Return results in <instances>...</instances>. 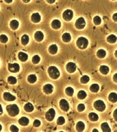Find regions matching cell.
Here are the masks:
<instances>
[{
    "mask_svg": "<svg viewBox=\"0 0 117 132\" xmlns=\"http://www.w3.org/2000/svg\"><path fill=\"white\" fill-rule=\"evenodd\" d=\"M100 71L101 74H103V75H107L108 74V72L110 71V68L108 67L107 65H101L100 67Z\"/></svg>",
    "mask_w": 117,
    "mask_h": 132,
    "instance_id": "28",
    "label": "cell"
},
{
    "mask_svg": "<svg viewBox=\"0 0 117 132\" xmlns=\"http://www.w3.org/2000/svg\"><path fill=\"white\" fill-rule=\"evenodd\" d=\"M112 18V20H113L114 22H117V12L115 13L114 14H113Z\"/></svg>",
    "mask_w": 117,
    "mask_h": 132,
    "instance_id": "44",
    "label": "cell"
},
{
    "mask_svg": "<svg viewBox=\"0 0 117 132\" xmlns=\"http://www.w3.org/2000/svg\"><path fill=\"white\" fill-rule=\"evenodd\" d=\"M65 92L67 95L69 96H72L74 94V89L71 87H68L66 88Z\"/></svg>",
    "mask_w": 117,
    "mask_h": 132,
    "instance_id": "33",
    "label": "cell"
},
{
    "mask_svg": "<svg viewBox=\"0 0 117 132\" xmlns=\"http://www.w3.org/2000/svg\"><path fill=\"white\" fill-rule=\"evenodd\" d=\"M3 98L4 100L8 101V102L14 101L16 100V96L12 95L10 92H4L3 94Z\"/></svg>",
    "mask_w": 117,
    "mask_h": 132,
    "instance_id": "14",
    "label": "cell"
},
{
    "mask_svg": "<svg viewBox=\"0 0 117 132\" xmlns=\"http://www.w3.org/2000/svg\"><path fill=\"white\" fill-rule=\"evenodd\" d=\"M2 129H3V127H2V125L0 124V131L2 130Z\"/></svg>",
    "mask_w": 117,
    "mask_h": 132,
    "instance_id": "52",
    "label": "cell"
},
{
    "mask_svg": "<svg viewBox=\"0 0 117 132\" xmlns=\"http://www.w3.org/2000/svg\"><path fill=\"white\" fill-rule=\"evenodd\" d=\"M18 57L22 62H25L28 59V55L25 52H19L18 54Z\"/></svg>",
    "mask_w": 117,
    "mask_h": 132,
    "instance_id": "16",
    "label": "cell"
},
{
    "mask_svg": "<svg viewBox=\"0 0 117 132\" xmlns=\"http://www.w3.org/2000/svg\"><path fill=\"white\" fill-rule=\"evenodd\" d=\"M59 106L60 109L65 112H68L70 109L69 103L65 99H61L59 101Z\"/></svg>",
    "mask_w": 117,
    "mask_h": 132,
    "instance_id": "8",
    "label": "cell"
},
{
    "mask_svg": "<svg viewBox=\"0 0 117 132\" xmlns=\"http://www.w3.org/2000/svg\"><path fill=\"white\" fill-rule=\"evenodd\" d=\"M5 3H6V4H11L12 3L13 0H4Z\"/></svg>",
    "mask_w": 117,
    "mask_h": 132,
    "instance_id": "47",
    "label": "cell"
},
{
    "mask_svg": "<svg viewBox=\"0 0 117 132\" xmlns=\"http://www.w3.org/2000/svg\"><path fill=\"white\" fill-rule=\"evenodd\" d=\"M101 18L100 16H98V15H96V16H95L93 18V23L95 24L96 25H100V24L101 23Z\"/></svg>",
    "mask_w": 117,
    "mask_h": 132,
    "instance_id": "34",
    "label": "cell"
},
{
    "mask_svg": "<svg viewBox=\"0 0 117 132\" xmlns=\"http://www.w3.org/2000/svg\"><path fill=\"white\" fill-rule=\"evenodd\" d=\"M6 109L8 115L11 117H15L19 113V109L16 104H11L6 106Z\"/></svg>",
    "mask_w": 117,
    "mask_h": 132,
    "instance_id": "1",
    "label": "cell"
},
{
    "mask_svg": "<svg viewBox=\"0 0 117 132\" xmlns=\"http://www.w3.org/2000/svg\"><path fill=\"white\" fill-rule=\"evenodd\" d=\"M85 108V106L84 104L83 103H80V104L78 105L77 106V110H78L79 112H83L84 111V109Z\"/></svg>",
    "mask_w": 117,
    "mask_h": 132,
    "instance_id": "40",
    "label": "cell"
},
{
    "mask_svg": "<svg viewBox=\"0 0 117 132\" xmlns=\"http://www.w3.org/2000/svg\"><path fill=\"white\" fill-rule=\"evenodd\" d=\"M113 81L114 82L117 83V73H115V74L114 76H113Z\"/></svg>",
    "mask_w": 117,
    "mask_h": 132,
    "instance_id": "46",
    "label": "cell"
},
{
    "mask_svg": "<svg viewBox=\"0 0 117 132\" xmlns=\"http://www.w3.org/2000/svg\"><path fill=\"white\" fill-rule=\"evenodd\" d=\"M113 117H114V120L117 122V108L114 111Z\"/></svg>",
    "mask_w": 117,
    "mask_h": 132,
    "instance_id": "43",
    "label": "cell"
},
{
    "mask_svg": "<svg viewBox=\"0 0 117 132\" xmlns=\"http://www.w3.org/2000/svg\"><path fill=\"white\" fill-rule=\"evenodd\" d=\"M111 1H115V0H111Z\"/></svg>",
    "mask_w": 117,
    "mask_h": 132,
    "instance_id": "53",
    "label": "cell"
},
{
    "mask_svg": "<svg viewBox=\"0 0 117 132\" xmlns=\"http://www.w3.org/2000/svg\"><path fill=\"white\" fill-rule=\"evenodd\" d=\"M56 0H46V1L49 4H54L55 2H56Z\"/></svg>",
    "mask_w": 117,
    "mask_h": 132,
    "instance_id": "45",
    "label": "cell"
},
{
    "mask_svg": "<svg viewBox=\"0 0 117 132\" xmlns=\"http://www.w3.org/2000/svg\"><path fill=\"white\" fill-rule=\"evenodd\" d=\"M48 51L50 54H56L58 52V47H57L56 44H53V45H51L49 47Z\"/></svg>",
    "mask_w": 117,
    "mask_h": 132,
    "instance_id": "17",
    "label": "cell"
},
{
    "mask_svg": "<svg viewBox=\"0 0 117 132\" xmlns=\"http://www.w3.org/2000/svg\"><path fill=\"white\" fill-rule=\"evenodd\" d=\"M41 61V57L39 55H35V56H33L32 59V62L34 64H38Z\"/></svg>",
    "mask_w": 117,
    "mask_h": 132,
    "instance_id": "35",
    "label": "cell"
},
{
    "mask_svg": "<svg viewBox=\"0 0 117 132\" xmlns=\"http://www.w3.org/2000/svg\"><path fill=\"white\" fill-rule=\"evenodd\" d=\"M8 82L10 84H15L17 82V78H15V77L13 76H10L8 77Z\"/></svg>",
    "mask_w": 117,
    "mask_h": 132,
    "instance_id": "37",
    "label": "cell"
},
{
    "mask_svg": "<svg viewBox=\"0 0 117 132\" xmlns=\"http://www.w3.org/2000/svg\"><path fill=\"white\" fill-rule=\"evenodd\" d=\"M85 129V124L82 121H79L76 124V130L77 131H83Z\"/></svg>",
    "mask_w": 117,
    "mask_h": 132,
    "instance_id": "26",
    "label": "cell"
},
{
    "mask_svg": "<svg viewBox=\"0 0 117 132\" xmlns=\"http://www.w3.org/2000/svg\"><path fill=\"white\" fill-rule=\"evenodd\" d=\"M89 40L84 37H80L77 39L76 41V46L79 49L84 50L87 49V47L89 46Z\"/></svg>",
    "mask_w": 117,
    "mask_h": 132,
    "instance_id": "2",
    "label": "cell"
},
{
    "mask_svg": "<svg viewBox=\"0 0 117 132\" xmlns=\"http://www.w3.org/2000/svg\"><path fill=\"white\" fill-rule=\"evenodd\" d=\"M106 55H107V52H106L104 49H99L97 52V56L99 59H104Z\"/></svg>",
    "mask_w": 117,
    "mask_h": 132,
    "instance_id": "24",
    "label": "cell"
},
{
    "mask_svg": "<svg viewBox=\"0 0 117 132\" xmlns=\"http://www.w3.org/2000/svg\"><path fill=\"white\" fill-rule=\"evenodd\" d=\"M55 115H56V112H55L54 109L53 108H50L46 112L45 114V118L48 121L51 122L54 119Z\"/></svg>",
    "mask_w": 117,
    "mask_h": 132,
    "instance_id": "9",
    "label": "cell"
},
{
    "mask_svg": "<svg viewBox=\"0 0 117 132\" xmlns=\"http://www.w3.org/2000/svg\"><path fill=\"white\" fill-rule=\"evenodd\" d=\"M94 108L99 112H103L105 111L106 106L104 102L102 100H97L95 101L93 104Z\"/></svg>",
    "mask_w": 117,
    "mask_h": 132,
    "instance_id": "4",
    "label": "cell"
},
{
    "mask_svg": "<svg viewBox=\"0 0 117 132\" xmlns=\"http://www.w3.org/2000/svg\"><path fill=\"white\" fill-rule=\"evenodd\" d=\"M87 97V93L84 90H80L79 91L78 94H77V98L79 100H84Z\"/></svg>",
    "mask_w": 117,
    "mask_h": 132,
    "instance_id": "31",
    "label": "cell"
},
{
    "mask_svg": "<svg viewBox=\"0 0 117 132\" xmlns=\"http://www.w3.org/2000/svg\"><path fill=\"white\" fill-rule=\"evenodd\" d=\"M30 20L33 23H37L40 22L41 21V16L38 12H35L32 14L31 16H30Z\"/></svg>",
    "mask_w": 117,
    "mask_h": 132,
    "instance_id": "11",
    "label": "cell"
},
{
    "mask_svg": "<svg viewBox=\"0 0 117 132\" xmlns=\"http://www.w3.org/2000/svg\"><path fill=\"white\" fill-rule=\"evenodd\" d=\"M10 130L12 132H18L19 131V129L15 125H12L10 127Z\"/></svg>",
    "mask_w": 117,
    "mask_h": 132,
    "instance_id": "42",
    "label": "cell"
},
{
    "mask_svg": "<svg viewBox=\"0 0 117 132\" xmlns=\"http://www.w3.org/2000/svg\"><path fill=\"white\" fill-rule=\"evenodd\" d=\"M34 38L35 40L37 42H41L44 39V34L42 32L40 31V30H37L35 33L34 35Z\"/></svg>",
    "mask_w": 117,
    "mask_h": 132,
    "instance_id": "13",
    "label": "cell"
},
{
    "mask_svg": "<svg viewBox=\"0 0 117 132\" xmlns=\"http://www.w3.org/2000/svg\"><path fill=\"white\" fill-rule=\"evenodd\" d=\"M27 80L30 84H34L37 81V77L35 74H30L28 76Z\"/></svg>",
    "mask_w": 117,
    "mask_h": 132,
    "instance_id": "30",
    "label": "cell"
},
{
    "mask_svg": "<svg viewBox=\"0 0 117 132\" xmlns=\"http://www.w3.org/2000/svg\"><path fill=\"white\" fill-rule=\"evenodd\" d=\"M3 113V109L2 108V105L0 104V115H1Z\"/></svg>",
    "mask_w": 117,
    "mask_h": 132,
    "instance_id": "48",
    "label": "cell"
},
{
    "mask_svg": "<svg viewBox=\"0 0 117 132\" xmlns=\"http://www.w3.org/2000/svg\"><path fill=\"white\" fill-rule=\"evenodd\" d=\"M114 55H115V57L116 58H117V50H116L115 52Z\"/></svg>",
    "mask_w": 117,
    "mask_h": 132,
    "instance_id": "50",
    "label": "cell"
},
{
    "mask_svg": "<svg viewBox=\"0 0 117 132\" xmlns=\"http://www.w3.org/2000/svg\"><path fill=\"white\" fill-rule=\"evenodd\" d=\"M107 42L111 44H114L117 41V37L114 34H111L109 35L107 37Z\"/></svg>",
    "mask_w": 117,
    "mask_h": 132,
    "instance_id": "23",
    "label": "cell"
},
{
    "mask_svg": "<svg viewBox=\"0 0 117 132\" xmlns=\"http://www.w3.org/2000/svg\"><path fill=\"white\" fill-rule=\"evenodd\" d=\"M48 72L49 76H50V77L53 79V80H56V79H57L60 77V75L59 69L54 65L50 66L48 68Z\"/></svg>",
    "mask_w": 117,
    "mask_h": 132,
    "instance_id": "3",
    "label": "cell"
},
{
    "mask_svg": "<svg viewBox=\"0 0 117 132\" xmlns=\"http://www.w3.org/2000/svg\"><path fill=\"white\" fill-rule=\"evenodd\" d=\"M19 25V22L17 20H16V19H13V20L11 21L10 23V26L11 29L13 30H17L18 28Z\"/></svg>",
    "mask_w": 117,
    "mask_h": 132,
    "instance_id": "20",
    "label": "cell"
},
{
    "mask_svg": "<svg viewBox=\"0 0 117 132\" xmlns=\"http://www.w3.org/2000/svg\"><path fill=\"white\" fill-rule=\"evenodd\" d=\"M108 100L112 103H116L117 102V94L115 92H111L108 95Z\"/></svg>",
    "mask_w": 117,
    "mask_h": 132,
    "instance_id": "27",
    "label": "cell"
},
{
    "mask_svg": "<svg viewBox=\"0 0 117 132\" xmlns=\"http://www.w3.org/2000/svg\"><path fill=\"white\" fill-rule=\"evenodd\" d=\"M21 42L22 45L24 46H26L29 43V37L26 34L23 35L21 37Z\"/></svg>",
    "mask_w": 117,
    "mask_h": 132,
    "instance_id": "21",
    "label": "cell"
},
{
    "mask_svg": "<svg viewBox=\"0 0 117 132\" xmlns=\"http://www.w3.org/2000/svg\"><path fill=\"white\" fill-rule=\"evenodd\" d=\"M22 1L23 3H25V4H27V3H29V2L31 1V0H22Z\"/></svg>",
    "mask_w": 117,
    "mask_h": 132,
    "instance_id": "49",
    "label": "cell"
},
{
    "mask_svg": "<svg viewBox=\"0 0 117 132\" xmlns=\"http://www.w3.org/2000/svg\"><path fill=\"white\" fill-rule=\"evenodd\" d=\"M89 118L90 120L92 121V122H96L98 120V115L96 113L91 112V113L89 114Z\"/></svg>",
    "mask_w": 117,
    "mask_h": 132,
    "instance_id": "29",
    "label": "cell"
},
{
    "mask_svg": "<svg viewBox=\"0 0 117 132\" xmlns=\"http://www.w3.org/2000/svg\"><path fill=\"white\" fill-rule=\"evenodd\" d=\"M92 132H98L99 131L98 130L96 129H94L93 130H92Z\"/></svg>",
    "mask_w": 117,
    "mask_h": 132,
    "instance_id": "51",
    "label": "cell"
},
{
    "mask_svg": "<svg viewBox=\"0 0 117 132\" xmlns=\"http://www.w3.org/2000/svg\"><path fill=\"white\" fill-rule=\"evenodd\" d=\"M65 119L63 116H60L57 119V124L58 125H62L65 124Z\"/></svg>",
    "mask_w": 117,
    "mask_h": 132,
    "instance_id": "39",
    "label": "cell"
},
{
    "mask_svg": "<svg viewBox=\"0 0 117 132\" xmlns=\"http://www.w3.org/2000/svg\"><path fill=\"white\" fill-rule=\"evenodd\" d=\"M86 25V22L84 18L83 17H80L77 19L76 22H75L74 26L77 29L81 30L85 28Z\"/></svg>",
    "mask_w": 117,
    "mask_h": 132,
    "instance_id": "5",
    "label": "cell"
},
{
    "mask_svg": "<svg viewBox=\"0 0 117 132\" xmlns=\"http://www.w3.org/2000/svg\"><path fill=\"white\" fill-rule=\"evenodd\" d=\"M8 69L11 72L16 73V72H19V70H20V66H19V64L17 63H9L8 65Z\"/></svg>",
    "mask_w": 117,
    "mask_h": 132,
    "instance_id": "7",
    "label": "cell"
},
{
    "mask_svg": "<svg viewBox=\"0 0 117 132\" xmlns=\"http://www.w3.org/2000/svg\"><path fill=\"white\" fill-rule=\"evenodd\" d=\"M53 86L50 84H47L45 85L43 87V91L46 94H51L53 91Z\"/></svg>",
    "mask_w": 117,
    "mask_h": 132,
    "instance_id": "12",
    "label": "cell"
},
{
    "mask_svg": "<svg viewBox=\"0 0 117 132\" xmlns=\"http://www.w3.org/2000/svg\"><path fill=\"white\" fill-rule=\"evenodd\" d=\"M41 125V121L38 120V119H35L34 120V123H33V125H34V127H37L39 126H40Z\"/></svg>",
    "mask_w": 117,
    "mask_h": 132,
    "instance_id": "41",
    "label": "cell"
},
{
    "mask_svg": "<svg viewBox=\"0 0 117 132\" xmlns=\"http://www.w3.org/2000/svg\"><path fill=\"white\" fill-rule=\"evenodd\" d=\"M101 128L104 132H111V129L110 128L108 123L107 122H104L101 125Z\"/></svg>",
    "mask_w": 117,
    "mask_h": 132,
    "instance_id": "22",
    "label": "cell"
},
{
    "mask_svg": "<svg viewBox=\"0 0 117 132\" xmlns=\"http://www.w3.org/2000/svg\"><path fill=\"white\" fill-rule=\"evenodd\" d=\"M90 90L92 92L96 93V92H98L99 90H100V86H99V85L97 84H92L91 86H90Z\"/></svg>",
    "mask_w": 117,
    "mask_h": 132,
    "instance_id": "32",
    "label": "cell"
},
{
    "mask_svg": "<svg viewBox=\"0 0 117 132\" xmlns=\"http://www.w3.org/2000/svg\"><path fill=\"white\" fill-rule=\"evenodd\" d=\"M51 26L53 29H54L55 30L59 29L61 26L60 21L56 19L53 20L51 22Z\"/></svg>",
    "mask_w": 117,
    "mask_h": 132,
    "instance_id": "15",
    "label": "cell"
},
{
    "mask_svg": "<svg viewBox=\"0 0 117 132\" xmlns=\"http://www.w3.org/2000/svg\"><path fill=\"white\" fill-rule=\"evenodd\" d=\"M24 110L27 112H32L34 111V106L31 103L28 102L24 105Z\"/></svg>",
    "mask_w": 117,
    "mask_h": 132,
    "instance_id": "25",
    "label": "cell"
},
{
    "mask_svg": "<svg viewBox=\"0 0 117 132\" xmlns=\"http://www.w3.org/2000/svg\"><path fill=\"white\" fill-rule=\"evenodd\" d=\"M66 69L69 73H74L77 69L76 64L73 62H69L66 65Z\"/></svg>",
    "mask_w": 117,
    "mask_h": 132,
    "instance_id": "10",
    "label": "cell"
},
{
    "mask_svg": "<svg viewBox=\"0 0 117 132\" xmlns=\"http://www.w3.org/2000/svg\"><path fill=\"white\" fill-rule=\"evenodd\" d=\"M8 41V37L4 34L0 35V42L2 43H6Z\"/></svg>",
    "mask_w": 117,
    "mask_h": 132,
    "instance_id": "38",
    "label": "cell"
},
{
    "mask_svg": "<svg viewBox=\"0 0 117 132\" xmlns=\"http://www.w3.org/2000/svg\"><path fill=\"white\" fill-rule=\"evenodd\" d=\"M90 77L87 75L83 76L80 78V82L81 84H87L89 82Z\"/></svg>",
    "mask_w": 117,
    "mask_h": 132,
    "instance_id": "36",
    "label": "cell"
},
{
    "mask_svg": "<svg viewBox=\"0 0 117 132\" xmlns=\"http://www.w3.org/2000/svg\"><path fill=\"white\" fill-rule=\"evenodd\" d=\"M63 19L67 22H69L72 20L73 18V12L71 10H66L63 12L62 14Z\"/></svg>",
    "mask_w": 117,
    "mask_h": 132,
    "instance_id": "6",
    "label": "cell"
},
{
    "mask_svg": "<svg viewBox=\"0 0 117 132\" xmlns=\"http://www.w3.org/2000/svg\"><path fill=\"white\" fill-rule=\"evenodd\" d=\"M18 123L21 126H26L29 123V119L28 118L25 117V116H23L18 120Z\"/></svg>",
    "mask_w": 117,
    "mask_h": 132,
    "instance_id": "18",
    "label": "cell"
},
{
    "mask_svg": "<svg viewBox=\"0 0 117 132\" xmlns=\"http://www.w3.org/2000/svg\"><path fill=\"white\" fill-rule=\"evenodd\" d=\"M61 39L65 43H69L72 40V36L69 33L66 32L62 35Z\"/></svg>",
    "mask_w": 117,
    "mask_h": 132,
    "instance_id": "19",
    "label": "cell"
}]
</instances>
